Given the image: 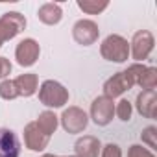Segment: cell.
Returning <instances> with one entry per match:
<instances>
[{
	"instance_id": "1",
	"label": "cell",
	"mask_w": 157,
	"mask_h": 157,
	"mask_svg": "<svg viewBox=\"0 0 157 157\" xmlns=\"http://www.w3.org/2000/svg\"><path fill=\"white\" fill-rule=\"evenodd\" d=\"M100 54L111 63H126L129 59V43L118 33L107 35L100 44Z\"/></svg>"
},
{
	"instance_id": "2",
	"label": "cell",
	"mask_w": 157,
	"mask_h": 157,
	"mask_svg": "<svg viewBox=\"0 0 157 157\" xmlns=\"http://www.w3.org/2000/svg\"><path fill=\"white\" fill-rule=\"evenodd\" d=\"M37 91H39V102L46 107L57 109L68 102V91L65 89L63 83L56 80H44Z\"/></svg>"
},
{
	"instance_id": "3",
	"label": "cell",
	"mask_w": 157,
	"mask_h": 157,
	"mask_svg": "<svg viewBox=\"0 0 157 157\" xmlns=\"http://www.w3.org/2000/svg\"><path fill=\"white\" fill-rule=\"evenodd\" d=\"M26 28V19L19 11H8L0 17V48L6 41L15 39Z\"/></svg>"
},
{
	"instance_id": "4",
	"label": "cell",
	"mask_w": 157,
	"mask_h": 157,
	"mask_svg": "<svg viewBox=\"0 0 157 157\" xmlns=\"http://www.w3.org/2000/svg\"><path fill=\"white\" fill-rule=\"evenodd\" d=\"M126 72L131 76L135 85L142 87V91H155L157 87V68L146 67L144 63H131Z\"/></svg>"
},
{
	"instance_id": "5",
	"label": "cell",
	"mask_w": 157,
	"mask_h": 157,
	"mask_svg": "<svg viewBox=\"0 0 157 157\" xmlns=\"http://www.w3.org/2000/svg\"><path fill=\"white\" fill-rule=\"evenodd\" d=\"M59 122H61V128H63L67 133L76 135V133L85 131V128H87V124H89V117H87V113H85L82 107L70 105V107H67V109L61 113Z\"/></svg>"
},
{
	"instance_id": "6",
	"label": "cell",
	"mask_w": 157,
	"mask_h": 157,
	"mask_svg": "<svg viewBox=\"0 0 157 157\" xmlns=\"http://www.w3.org/2000/svg\"><path fill=\"white\" fill-rule=\"evenodd\" d=\"M153 46H155V39H153L151 32L139 30L133 33V39L129 43V56L135 59V63H142L144 59H148Z\"/></svg>"
},
{
	"instance_id": "7",
	"label": "cell",
	"mask_w": 157,
	"mask_h": 157,
	"mask_svg": "<svg viewBox=\"0 0 157 157\" xmlns=\"http://www.w3.org/2000/svg\"><path fill=\"white\" fill-rule=\"evenodd\" d=\"M115 117V100L100 94L91 104V118L96 126H109Z\"/></svg>"
},
{
	"instance_id": "8",
	"label": "cell",
	"mask_w": 157,
	"mask_h": 157,
	"mask_svg": "<svg viewBox=\"0 0 157 157\" xmlns=\"http://www.w3.org/2000/svg\"><path fill=\"white\" fill-rule=\"evenodd\" d=\"M100 35V28L94 21L91 19H80L74 26H72V37L78 44L82 46H91L98 41Z\"/></svg>"
},
{
	"instance_id": "9",
	"label": "cell",
	"mask_w": 157,
	"mask_h": 157,
	"mask_svg": "<svg viewBox=\"0 0 157 157\" xmlns=\"http://www.w3.org/2000/svg\"><path fill=\"white\" fill-rule=\"evenodd\" d=\"M131 87H135L131 76L126 70H120V72L113 74L109 80H105V83H104V96L115 100V98L122 96L126 91H129Z\"/></svg>"
},
{
	"instance_id": "10",
	"label": "cell",
	"mask_w": 157,
	"mask_h": 157,
	"mask_svg": "<svg viewBox=\"0 0 157 157\" xmlns=\"http://www.w3.org/2000/svg\"><path fill=\"white\" fill-rule=\"evenodd\" d=\"M39 54H41V46L35 39L28 37V39H22L17 48H15V59L21 67H32L37 63L39 59Z\"/></svg>"
},
{
	"instance_id": "11",
	"label": "cell",
	"mask_w": 157,
	"mask_h": 157,
	"mask_svg": "<svg viewBox=\"0 0 157 157\" xmlns=\"http://www.w3.org/2000/svg\"><path fill=\"white\" fill-rule=\"evenodd\" d=\"M48 142H50V137L44 135L39 129V126L35 124V120L30 122V124H26V128H24V146L28 150H32V151H43L48 146Z\"/></svg>"
},
{
	"instance_id": "12",
	"label": "cell",
	"mask_w": 157,
	"mask_h": 157,
	"mask_svg": "<svg viewBox=\"0 0 157 157\" xmlns=\"http://www.w3.org/2000/svg\"><path fill=\"white\" fill-rule=\"evenodd\" d=\"M21 142L15 131L8 128H0V157H19Z\"/></svg>"
},
{
	"instance_id": "13",
	"label": "cell",
	"mask_w": 157,
	"mask_h": 157,
	"mask_svg": "<svg viewBox=\"0 0 157 157\" xmlns=\"http://www.w3.org/2000/svg\"><path fill=\"white\" fill-rule=\"evenodd\" d=\"M135 107H137L140 117L155 118L157 117V94H155V91H140L137 94Z\"/></svg>"
},
{
	"instance_id": "14",
	"label": "cell",
	"mask_w": 157,
	"mask_h": 157,
	"mask_svg": "<svg viewBox=\"0 0 157 157\" xmlns=\"http://www.w3.org/2000/svg\"><path fill=\"white\" fill-rule=\"evenodd\" d=\"M74 155L78 157H98L102 151V142L93 135H83L74 144Z\"/></svg>"
},
{
	"instance_id": "15",
	"label": "cell",
	"mask_w": 157,
	"mask_h": 157,
	"mask_svg": "<svg viewBox=\"0 0 157 157\" xmlns=\"http://www.w3.org/2000/svg\"><path fill=\"white\" fill-rule=\"evenodd\" d=\"M13 83H15V89H17L19 96L30 98V96H33V94L37 93V89H39V78H37V74L28 72V74L17 76L15 80H13Z\"/></svg>"
},
{
	"instance_id": "16",
	"label": "cell",
	"mask_w": 157,
	"mask_h": 157,
	"mask_svg": "<svg viewBox=\"0 0 157 157\" xmlns=\"http://www.w3.org/2000/svg\"><path fill=\"white\" fill-rule=\"evenodd\" d=\"M37 17H39V21H41L43 24H46V26H56V24H59L61 19H63V10H61L59 4L46 2V4H43V6L39 8Z\"/></svg>"
},
{
	"instance_id": "17",
	"label": "cell",
	"mask_w": 157,
	"mask_h": 157,
	"mask_svg": "<svg viewBox=\"0 0 157 157\" xmlns=\"http://www.w3.org/2000/svg\"><path fill=\"white\" fill-rule=\"evenodd\" d=\"M35 124L39 126V129H41V131H43L44 135L52 137V135L56 133L57 126H59V117H56V113H54V111L46 109V111L39 113V117H37Z\"/></svg>"
},
{
	"instance_id": "18",
	"label": "cell",
	"mask_w": 157,
	"mask_h": 157,
	"mask_svg": "<svg viewBox=\"0 0 157 157\" xmlns=\"http://www.w3.org/2000/svg\"><path fill=\"white\" fill-rule=\"evenodd\" d=\"M107 6H109L107 0H102V2H98V0H78V8L87 15H98L104 10H107Z\"/></svg>"
},
{
	"instance_id": "19",
	"label": "cell",
	"mask_w": 157,
	"mask_h": 157,
	"mask_svg": "<svg viewBox=\"0 0 157 157\" xmlns=\"http://www.w3.org/2000/svg\"><path fill=\"white\" fill-rule=\"evenodd\" d=\"M140 139L142 144H148V150H157V128L155 126H148L140 131Z\"/></svg>"
},
{
	"instance_id": "20",
	"label": "cell",
	"mask_w": 157,
	"mask_h": 157,
	"mask_svg": "<svg viewBox=\"0 0 157 157\" xmlns=\"http://www.w3.org/2000/svg\"><path fill=\"white\" fill-rule=\"evenodd\" d=\"M0 98H4V100H15V98H19L15 83H13V80H10V78H6V80L0 82Z\"/></svg>"
},
{
	"instance_id": "21",
	"label": "cell",
	"mask_w": 157,
	"mask_h": 157,
	"mask_svg": "<svg viewBox=\"0 0 157 157\" xmlns=\"http://www.w3.org/2000/svg\"><path fill=\"white\" fill-rule=\"evenodd\" d=\"M115 115H117L122 122H129V120H131V115H133L131 102H128V100H120L118 104H115Z\"/></svg>"
},
{
	"instance_id": "22",
	"label": "cell",
	"mask_w": 157,
	"mask_h": 157,
	"mask_svg": "<svg viewBox=\"0 0 157 157\" xmlns=\"http://www.w3.org/2000/svg\"><path fill=\"white\" fill-rule=\"evenodd\" d=\"M128 157H155V153L148 148H144L142 144H133L128 150Z\"/></svg>"
},
{
	"instance_id": "23",
	"label": "cell",
	"mask_w": 157,
	"mask_h": 157,
	"mask_svg": "<svg viewBox=\"0 0 157 157\" xmlns=\"http://www.w3.org/2000/svg\"><path fill=\"white\" fill-rule=\"evenodd\" d=\"M100 157H122V150H120V146H118V144L109 142V144L102 146Z\"/></svg>"
},
{
	"instance_id": "24",
	"label": "cell",
	"mask_w": 157,
	"mask_h": 157,
	"mask_svg": "<svg viewBox=\"0 0 157 157\" xmlns=\"http://www.w3.org/2000/svg\"><path fill=\"white\" fill-rule=\"evenodd\" d=\"M11 63H10V59H6V57H0V80H6V78L11 74Z\"/></svg>"
},
{
	"instance_id": "25",
	"label": "cell",
	"mask_w": 157,
	"mask_h": 157,
	"mask_svg": "<svg viewBox=\"0 0 157 157\" xmlns=\"http://www.w3.org/2000/svg\"><path fill=\"white\" fill-rule=\"evenodd\" d=\"M41 157H78V155H54V153H44Z\"/></svg>"
}]
</instances>
